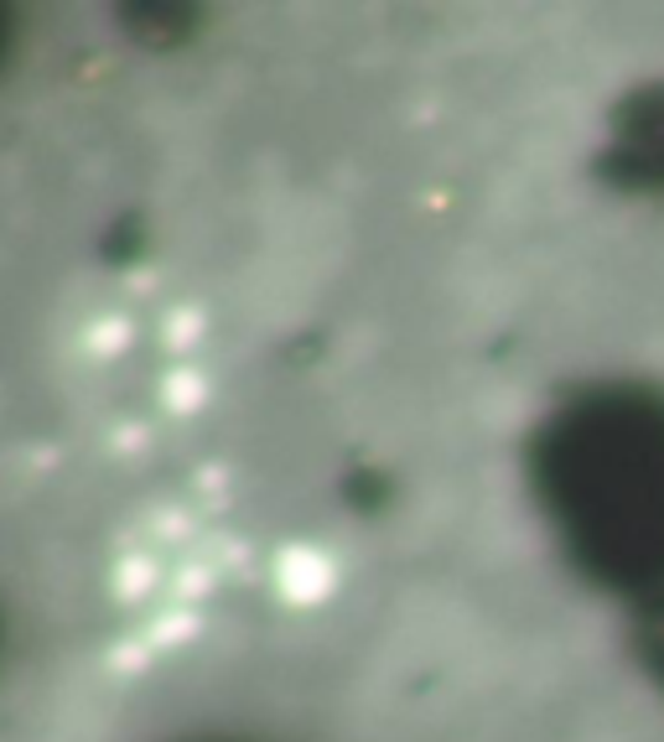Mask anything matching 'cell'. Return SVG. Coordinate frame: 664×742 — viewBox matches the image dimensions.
<instances>
[{"instance_id":"obj_1","label":"cell","mask_w":664,"mask_h":742,"mask_svg":"<svg viewBox=\"0 0 664 742\" xmlns=\"http://www.w3.org/2000/svg\"><path fill=\"white\" fill-rule=\"evenodd\" d=\"M276 587L286 602H301V608H312L322 597L332 593V561L312 545H291V551H280L276 561Z\"/></svg>"},{"instance_id":"obj_2","label":"cell","mask_w":664,"mask_h":742,"mask_svg":"<svg viewBox=\"0 0 664 742\" xmlns=\"http://www.w3.org/2000/svg\"><path fill=\"white\" fill-rule=\"evenodd\" d=\"M162 400L171 410H198L208 400V379L198 369H187V364H182V369H171L162 379Z\"/></svg>"},{"instance_id":"obj_3","label":"cell","mask_w":664,"mask_h":742,"mask_svg":"<svg viewBox=\"0 0 664 742\" xmlns=\"http://www.w3.org/2000/svg\"><path fill=\"white\" fill-rule=\"evenodd\" d=\"M151 582H156V566H151L146 556H125L120 561V572H114V587H120L125 597H141Z\"/></svg>"},{"instance_id":"obj_4","label":"cell","mask_w":664,"mask_h":742,"mask_svg":"<svg viewBox=\"0 0 664 742\" xmlns=\"http://www.w3.org/2000/svg\"><path fill=\"white\" fill-rule=\"evenodd\" d=\"M125 343H130V328H125V322H99V328L89 333V348L99 353V358H114V353L125 348Z\"/></svg>"},{"instance_id":"obj_5","label":"cell","mask_w":664,"mask_h":742,"mask_svg":"<svg viewBox=\"0 0 664 742\" xmlns=\"http://www.w3.org/2000/svg\"><path fill=\"white\" fill-rule=\"evenodd\" d=\"M203 328V317H192V307L177 312V328H171V343H192V333Z\"/></svg>"}]
</instances>
